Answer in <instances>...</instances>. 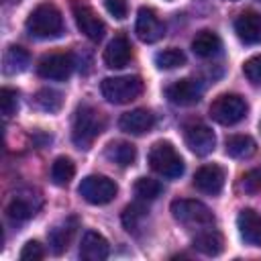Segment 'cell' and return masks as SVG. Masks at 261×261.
<instances>
[{"label":"cell","mask_w":261,"mask_h":261,"mask_svg":"<svg viewBox=\"0 0 261 261\" xmlns=\"http://www.w3.org/2000/svg\"><path fill=\"white\" fill-rule=\"evenodd\" d=\"M106 157L110 161H114L116 165L120 167H126V165H133L135 159H137V149L133 143H126V141H112L108 147H106Z\"/></svg>","instance_id":"obj_23"},{"label":"cell","mask_w":261,"mask_h":261,"mask_svg":"<svg viewBox=\"0 0 261 261\" xmlns=\"http://www.w3.org/2000/svg\"><path fill=\"white\" fill-rule=\"evenodd\" d=\"M108 253H110V245L100 232L96 230L84 232L82 245H80V257L84 261H102L108 257Z\"/></svg>","instance_id":"obj_18"},{"label":"cell","mask_w":261,"mask_h":261,"mask_svg":"<svg viewBox=\"0 0 261 261\" xmlns=\"http://www.w3.org/2000/svg\"><path fill=\"white\" fill-rule=\"evenodd\" d=\"M71 8H73V18H75L77 29H80L90 41H100V39L104 37V33H106V27H104V22L98 18V14H96L90 6L80 4V2H75Z\"/></svg>","instance_id":"obj_10"},{"label":"cell","mask_w":261,"mask_h":261,"mask_svg":"<svg viewBox=\"0 0 261 261\" xmlns=\"http://www.w3.org/2000/svg\"><path fill=\"white\" fill-rule=\"evenodd\" d=\"M165 96L169 98L171 104H177V106H192V104H196V102L202 98V86H200V82L190 80V77L177 80V82H173L171 86H167Z\"/></svg>","instance_id":"obj_12"},{"label":"cell","mask_w":261,"mask_h":261,"mask_svg":"<svg viewBox=\"0 0 261 261\" xmlns=\"http://www.w3.org/2000/svg\"><path fill=\"white\" fill-rule=\"evenodd\" d=\"M186 63V55L181 49H175V47H169V49H163L155 55V65L159 69H175L179 65Z\"/></svg>","instance_id":"obj_26"},{"label":"cell","mask_w":261,"mask_h":261,"mask_svg":"<svg viewBox=\"0 0 261 261\" xmlns=\"http://www.w3.org/2000/svg\"><path fill=\"white\" fill-rule=\"evenodd\" d=\"M243 188H245V192H257V190H261V167L251 169L249 173L243 175Z\"/></svg>","instance_id":"obj_34"},{"label":"cell","mask_w":261,"mask_h":261,"mask_svg":"<svg viewBox=\"0 0 261 261\" xmlns=\"http://www.w3.org/2000/svg\"><path fill=\"white\" fill-rule=\"evenodd\" d=\"M102 96L110 104H126L133 102L143 94V82L137 75H120V77H106L100 86Z\"/></svg>","instance_id":"obj_4"},{"label":"cell","mask_w":261,"mask_h":261,"mask_svg":"<svg viewBox=\"0 0 261 261\" xmlns=\"http://www.w3.org/2000/svg\"><path fill=\"white\" fill-rule=\"evenodd\" d=\"M75 67L71 53H51L41 57L37 63V73L45 80H67Z\"/></svg>","instance_id":"obj_8"},{"label":"cell","mask_w":261,"mask_h":261,"mask_svg":"<svg viewBox=\"0 0 261 261\" xmlns=\"http://www.w3.org/2000/svg\"><path fill=\"white\" fill-rule=\"evenodd\" d=\"M210 116L224 126L237 124L247 116V102L239 94H222L210 104Z\"/></svg>","instance_id":"obj_5"},{"label":"cell","mask_w":261,"mask_h":261,"mask_svg":"<svg viewBox=\"0 0 261 261\" xmlns=\"http://www.w3.org/2000/svg\"><path fill=\"white\" fill-rule=\"evenodd\" d=\"M77 194L86 202L100 206V204H108L114 200V196L118 194V186L114 184V179L106 175H88L77 186Z\"/></svg>","instance_id":"obj_7"},{"label":"cell","mask_w":261,"mask_h":261,"mask_svg":"<svg viewBox=\"0 0 261 261\" xmlns=\"http://www.w3.org/2000/svg\"><path fill=\"white\" fill-rule=\"evenodd\" d=\"M0 104H2V114L6 118L12 116L18 108V92L10 90V88H2L0 90Z\"/></svg>","instance_id":"obj_31"},{"label":"cell","mask_w":261,"mask_h":261,"mask_svg":"<svg viewBox=\"0 0 261 261\" xmlns=\"http://www.w3.org/2000/svg\"><path fill=\"white\" fill-rule=\"evenodd\" d=\"M220 49V37L214 31H200L192 41V51L198 57H212Z\"/></svg>","instance_id":"obj_24"},{"label":"cell","mask_w":261,"mask_h":261,"mask_svg":"<svg viewBox=\"0 0 261 261\" xmlns=\"http://www.w3.org/2000/svg\"><path fill=\"white\" fill-rule=\"evenodd\" d=\"M104 124H106V120H104V116H102L100 110H96L90 104H82L75 110L73 126H71V139H73L75 147L90 149V145L104 130Z\"/></svg>","instance_id":"obj_1"},{"label":"cell","mask_w":261,"mask_h":261,"mask_svg":"<svg viewBox=\"0 0 261 261\" xmlns=\"http://www.w3.org/2000/svg\"><path fill=\"white\" fill-rule=\"evenodd\" d=\"M43 257H45V249L37 241H29L20 251V259L22 261H41Z\"/></svg>","instance_id":"obj_33"},{"label":"cell","mask_w":261,"mask_h":261,"mask_svg":"<svg viewBox=\"0 0 261 261\" xmlns=\"http://www.w3.org/2000/svg\"><path fill=\"white\" fill-rule=\"evenodd\" d=\"M135 33L143 43H155L163 37L165 33V24L159 20V16L155 14V10L143 6L139 8L137 14V24H135Z\"/></svg>","instance_id":"obj_11"},{"label":"cell","mask_w":261,"mask_h":261,"mask_svg":"<svg viewBox=\"0 0 261 261\" xmlns=\"http://www.w3.org/2000/svg\"><path fill=\"white\" fill-rule=\"evenodd\" d=\"M130 43L124 35H116L104 49V63L110 69H120L130 61Z\"/></svg>","instance_id":"obj_19"},{"label":"cell","mask_w":261,"mask_h":261,"mask_svg":"<svg viewBox=\"0 0 261 261\" xmlns=\"http://www.w3.org/2000/svg\"><path fill=\"white\" fill-rule=\"evenodd\" d=\"M259 2H261V0H259Z\"/></svg>","instance_id":"obj_37"},{"label":"cell","mask_w":261,"mask_h":261,"mask_svg":"<svg viewBox=\"0 0 261 261\" xmlns=\"http://www.w3.org/2000/svg\"><path fill=\"white\" fill-rule=\"evenodd\" d=\"M118 126L128 135H145L155 126V116L147 108H135L120 116Z\"/></svg>","instance_id":"obj_15"},{"label":"cell","mask_w":261,"mask_h":261,"mask_svg":"<svg viewBox=\"0 0 261 261\" xmlns=\"http://www.w3.org/2000/svg\"><path fill=\"white\" fill-rule=\"evenodd\" d=\"M24 27L33 37L53 39V37L61 35V31H63V16H61V12L55 4L43 2V4H39L31 10V14L27 16Z\"/></svg>","instance_id":"obj_2"},{"label":"cell","mask_w":261,"mask_h":261,"mask_svg":"<svg viewBox=\"0 0 261 261\" xmlns=\"http://www.w3.org/2000/svg\"><path fill=\"white\" fill-rule=\"evenodd\" d=\"M145 216H147V212H145V208L141 204H128L122 210V226L128 232H137V228L141 226V220Z\"/></svg>","instance_id":"obj_28"},{"label":"cell","mask_w":261,"mask_h":261,"mask_svg":"<svg viewBox=\"0 0 261 261\" xmlns=\"http://www.w3.org/2000/svg\"><path fill=\"white\" fill-rule=\"evenodd\" d=\"M171 214L177 222L186 226H210L214 222L212 210L200 202V200H173L171 202Z\"/></svg>","instance_id":"obj_6"},{"label":"cell","mask_w":261,"mask_h":261,"mask_svg":"<svg viewBox=\"0 0 261 261\" xmlns=\"http://www.w3.org/2000/svg\"><path fill=\"white\" fill-rule=\"evenodd\" d=\"M259 128H261V122H259Z\"/></svg>","instance_id":"obj_36"},{"label":"cell","mask_w":261,"mask_h":261,"mask_svg":"<svg viewBox=\"0 0 261 261\" xmlns=\"http://www.w3.org/2000/svg\"><path fill=\"white\" fill-rule=\"evenodd\" d=\"M29 61H31V55L27 49L18 47V45H12L4 51V57H2V69L6 75H16L20 71H24L29 67Z\"/></svg>","instance_id":"obj_20"},{"label":"cell","mask_w":261,"mask_h":261,"mask_svg":"<svg viewBox=\"0 0 261 261\" xmlns=\"http://www.w3.org/2000/svg\"><path fill=\"white\" fill-rule=\"evenodd\" d=\"M135 194L141 200H155L161 194V184L151 177H139L135 181Z\"/></svg>","instance_id":"obj_29"},{"label":"cell","mask_w":261,"mask_h":261,"mask_svg":"<svg viewBox=\"0 0 261 261\" xmlns=\"http://www.w3.org/2000/svg\"><path fill=\"white\" fill-rule=\"evenodd\" d=\"M192 245H194V249L200 251L202 255L216 257V255H220L222 249H224V239H222V234H220L218 230H204V232H200V234L194 237Z\"/></svg>","instance_id":"obj_21"},{"label":"cell","mask_w":261,"mask_h":261,"mask_svg":"<svg viewBox=\"0 0 261 261\" xmlns=\"http://www.w3.org/2000/svg\"><path fill=\"white\" fill-rule=\"evenodd\" d=\"M106 10L114 16V18H118V20H122L124 16H126V12H128V6H126V0H106Z\"/></svg>","instance_id":"obj_35"},{"label":"cell","mask_w":261,"mask_h":261,"mask_svg":"<svg viewBox=\"0 0 261 261\" xmlns=\"http://www.w3.org/2000/svg\"><path fill=\"white\" fill-rule=\"evenodd\" d=\"M243 73H245V77H247L251 84L261 86V55L249 57V59L243 63Z\"/></svg>","instance_id":"obj_32"},{"label":"cell","mask_w":261,"mask_h":261,"mask_svg":"<svg viewBox=\"0 0 261 261\" xmlns=\"http://www.w3.org/2000/svg\"><path fill=\"white\" fill-rule=\"evenodd\" d=\"M255 149L257 145L249 135H232L224 143V151L232 159H249L255 153Z\"/></svg>","instance_id":"obj_22"},{"label":"cell","mask_w":261,"mask_h":261,"mask_svg":"<svg viewBox=\"0 0 261 261\" xmlns=\"http://www.w3.org/2000/svg\"><path fill=\"white\" fill-rule=\"evenodd\" d=\"M77 226H80L77 216H67L49 230L47 237H49V247H51L53 255H61L69 249V243L73 241Z\"/></svg>","instance_id":"obj_13"},{"label":"cell","mask_w":261,"mask_h":261,"mask_svg":"<svg viewBox=\"0 0 261 261\" xmlns=\"http://www.w3.org/2000/svg\"><path fill=\"white\" fill-rule=\"evenodd\" d=\"M75 175V165L69 157H57L51 165V181L55 186H67Z\"/></svg>","instance_id":"obj_25"},{"label":"cell","mask_w":261,"mask_h":261,"mask_svg":"<svg viewBox=\"0 0 261 261\" xmlns=\"http://www.w3.org/2000/svg\"><path fill=\"white\" fill-rule=\"evenodd\" d=\"M149 165L163 177H179L184 173V159L175 151V147L167 141H157L149 149Z\"/></svg>","instance_id":"obj_3"},{"label":"cell","mask_w":261,"mask_h":261,"mask_svg":"<svg viewBox=\"0 0 261 261\" xmlns=\"http://www.w3.org/2000/svg\"><path fill=\"white\" fill-rule=\"evenodd\" d=\"M237 228L241 239L251 247H261V216L253 208H245L237 216Z\"/></svg>","instance_id":"obj_16"},{"label":"cell","mask_w":261,"mask_h":261,"mask_svg":"<svg viewBox=\"0 0 261 261\" xmlns=\"http://www.w3.org/2000/svg\"><path fill=\"white\" fill-rule=\"evenodd\" d=\"M194 186L210 196L220 194V190L224 188V169L216 163H208L202 165L196 173H194Z\"/></svg>","instance_id":"obj_14"},{"label":"cell","mask_w":261,"mask_h":261,"mask_svg":"<svg viewBox=\"0 0 261 261\" xmlns=\"http://www.w3.org/2000/svg\"><path fill=\"white\" fill-rule=\"evenodd\" d=\"M184 141L186 145L190 147L192 153L196 155H208L214 151V145H216V135L210 126L202 124V122H194V124H188L184 128Z\"/></svg>","instance_id":"obj_9"},{"label":"cell","mask_w":261,"mask_h":261,"mask_svg":"<svg viewBox=\"0 0 261 261\" xmlns=\"http://www.w3.org/2000/svg\"><path fill=\"white\" fill-rule=\"evenodd\" d=\"M234 33L247 45L259 43L261 41V14L255 10H245L234 20Z\"/></svg>","instance_id":"obj_17"},{"label":"cell","mask_w":261,"mask_h":261,"mask_svg":"<svg viewBox=\"0 0 261 261\" xmlns=\"http://www.w3.org/2000/svg\"><path fill=\"white\" fill-rule=\"evenodd\" d=\"M35 102H37V106H39L41 110H45V112H57V110L61 108V104H63V98H61V94H59L57 90L43 88V90L37 92Z\"/></svg>","instance_id":"obj_27"},{"label":"cell","mask_w":261,"mask_h":261,"mask_svg":"<svg viewBox=\"0 0 261 261\" xmlns=\"http://www.w3.org/2000/svg\"><path fill=\"white\" fill-rule=\"evenodd\" d=\"M6 214H8V218H12V220H16V222H22V220L31 218L35 212H33V206H31L24 198H14V200L8 204Z\"/></svg>","instance_id":"obj_30"}]
</instances>
